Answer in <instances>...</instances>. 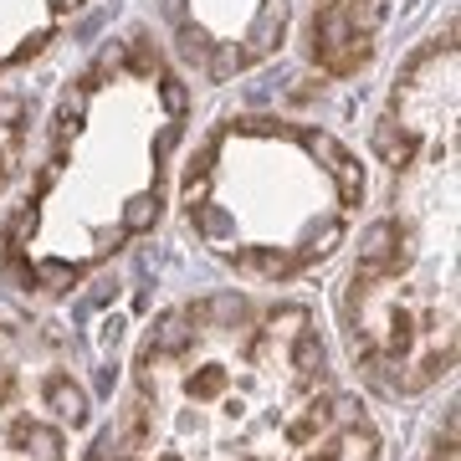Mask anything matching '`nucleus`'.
I'll return each mask as SVG.
<instances>
[{"label":"nucleus","instance_id":"nucleus-16","mask_svg":"<svg viewBox=\"0 0 461 461\" xmlns=\"http://www.w3.org/2000/svg\"><path fill=\"white\" fill-rule=\"evenodd\" d=\"M241 62H247V57H241L236 47H221V51H215V62H211V72H215V77H230Z\"/></svg>","mask_w":461,"mask_h":461},{"label":"nucleus","instance_id":"nucleus-2","mask_svg":"<svg viewBox=\"0 0 461 461\" xmlns=\"http://www.w3.org/2000/svg\"><path fill=\"white\" fill-rule=\"evenodd\" d=\"M303 144H308V154H318V159H323V169H329L333 180H339V195H344V205H354V200L364 195V175H359V165H354V159H348L344 149L333 144L329 133L323 129H308L303 133Z\"/></svg>","mask_w":461,"mask_h":461},{"label":"nucleus","instance_id":"nucleus-20","mask_svg":"<svg viewBox=\"0 0 461 461\" xmlns=\"http://www.w3.org/2000/svg\"><path fill=\"white\" fill-rule=\"evenodd\" d=\"M11 390H16V375H11V369H0V405L11 400Z\"/></svg>","mask_w":461,"mask_h":461},{"label":"nucleus","instance_id":"nucleus-11","mask_svg":"<svg viewBox=\"0 0 461 461\" xmlns=\"http://www.w3.org/2000/svg\"><path fill=\"white\" fill-rule=\"evenodd\" d=\"M159 221V195H133L123 205V230H149Z\"/></svg>","mask_w":461,"mask_h":461},{"label":"nucleus","instance_id":"nucleus-10","mask_svg":"<svg viewBox=\"0 0 461 461\" xmlns=\"http://www.w3.org/2000/svg\"><path fill=\"white\" fill-rule=\"evenodd\" d=\"M293 364H297V375L303 379H313L323 375V344H318V333H297V344H293Z\"/></svg>","mask_w":461,"mask_h":461},{"label":"nucleus","instance_id":"nucleus-21","mask_svg":"<svg viewBox=\"0 0 461 461\" xmlns=\"http://www.w3.org/2000/svg\"><path fill=\"white\" fill-rule=\"evenodd\" d=\"M118 333H123V323H118V318H108V323H103V339H108V344H118Z\"/></svg>","mask_w":461,"mask_h":461},{"label":"nucleus","instance_id":"nucleus-14","mask_svg":"<svg viewBox=\"0 0 461 461\" xmlns=\"http://www.w3.org/2000/svg\"><path fill=\"white\" fill-rule=\"evenodd\" d=\"M159 98H165V108H169V113H185V103H190V93H185V83H180V77H165V83H159Z\"/></svg>","mask_w":461,"mask_h":461},{"label":"nucleus","instance_id":"nucleus-19","mask_svg":"<svg viewBox=\"0 0 461 461\" xmlns=\"http://www.w3.org/2000/svg\"><path fill=\"white\" fill-rule=\"evenodd\" d=\"M339 456H344V451H339V446H313V456H308V461H339Z\"/></svg>","mask_w":461,"mask_h":461},{"label":"nucleus","instance_id":"nucleus-17","mask_svg":"<svg viewBox=\"0 0 461 461\" xmlns=\"http://www.w3.org/2000/svg\"><path fill=\"white\" fill-rule=\"evenodd\" d=\"M0 123H21V98L16 93H0Z\"/></svg>","mask_w":461,"mask_h":461},{"label":"nucleus","instance_id":"nucleus-13","mask_svg":"<svg viewBox=\"0 0 461 461\" xmlns=\"http://www.w3.org/2000/svg\"><path fill=\"white\" fill-rule=\"evenodd\" d=\"M72 277H77V272H72V267H67V262H47V267H41V272H36V282H47L51 293H62V287H67V282H72Z\"/></svg>","mask_w":461,"mask_h":461},{"label":"nucleus","instance_id":"nucleus-8","mask_svg":"<svg viewBox=\"0 0 461 461\" xmlns=\"http://www.w3.org/2000/svg\"><path fill=\"white\" fill-rule=\"evenodd\" d=\"M375 144H379V154H384V159H390L395 169H405V165H411V154H415V139H411L405 129L395 133V123H379Z\"/></svg>","mask_w":461,"mask_h":461},{"label":"nucleus","instance_id":"nucleus-6","mask_svg":"<svg viewBox=\"0 0 461 461\" xmlns=\"http://www.w3.org/2000/svg\"><path fill=\"white\" fill-rule=\"evenodd\" d=\"M190 339H195V329H190V313H169L159 329H154V339H149L144 359H154V354H185L190 348Z\"/></svg>","mask_w":461,"mask_h":461},{"label":"nucleus","instance_id":"nucleus-4","mask_svg":"<svg viewBox=\"0 0 461 461\" xmlns=\"http://www.w3.org/2000/svg\"><path fill=\"white\" fill-rule=\"evenodd\" d=\"M11 446L21 456H36V461H62V436L51 426H32V420H16L11 426Z\"/></svg>","mask_w":461,"mask_h":461},{"label":"nucleus","instance_id":"nucleus-9","mask_svg":"<svg viewBox=\"0 0 461 461\" xmlns=\"http://www.w3.org/2000/svg\"><path fill=\"white\" fill-rule=\"evenodd\" d=\"M236 267H241L247 277H282V272H293V257H277V251H241Z\"/></svg>","mask_w":461,"mask_h":461},{"label":"nucleus","instance_id":"nucleus-22","mask_svg":"<svg viewBox=\"0 0 461 461\" xmlns=\"http://www.w3.org/2000/svg\"><path fill=\"white\" fill-rule=\"evenodd\" d=\"M159 461H180V456H159Z\"/></svg>","mask_w":461,"mask_h":461},{"label":"nucleus","instance_id":"nucleus-15","mask_svg":"<svg viewBox=\"0 0 461 461\" xmlns=\"http://www.w3.org/2000/svg\"><path fill=\"white\" fill-rule=\"evenodd\" d=\"M333 420H339V426H359L364 420V405L354 395H339L333 400Z\"/></svg>","mask_w":461,"mask_h":461},{"label":"nucleus","instance_id":"nucleus-5","mask_svg":"<svg viewBox=\"0 0 461 461\" xmlns=\"http://www.w3.org/2000/svg\"><path fill=\"white\" fill-rule=\"evenodd\" d=\"M247 318V297L241 293H215V297H205L195 313H190V323H211V329H236Z\"/></svg>","mask_w":461,"mask_h":461},{"label":"nucleus","instance_id":"nucleus-12","mask_svg":"<svg viewBox=\"0 0 461 461\" xmlns=\"http://www.w3.org/2000/svg\"><path fill=\"white\" fill-rule=\"evenodd\" d=\"M185 390H190L195 400H215L221 390H226V375H221V369H205V375H190V384H185Z\"/></svg>","mask_w":461,"mask_h":461},{"label":"nucleus","instance_id":"nucleus-1","mask_svg":"<svg viewBox=\"0 0 461 461\" xmlns=\"http://www.w3.org/2000/svg\"><path fill=\"white\" fill-rule=\"evenodd\" d=\"M313 51L333 77H348V72H359V67L369 62V41H364V32L354 26V11H348V5H333L329 0L313 16Z\"/></svg>","mask_w":461,"mask_h":461},{"label":"nucleus","instance_id":"nucleus-7","mask_svg":"<svg viewBox=\"0 0 461 461\" xmlns=\"http://www.w3.org/2000/svg\"><path fill=\"white\" fill-rule=\"evenodd\" d=\"M282 26H287V0H272V5L262 11V21H257V32H251L247 57H267V51L282 41Z\"/></svg>","mask_w":461,"mask_h":461},{"label":"nucleus","instance_id":"nucleus-3","mask_svg":"<svg viewBox=\"0 0 461 461\" xmlns=\"http://www.w3.org/2000/svg\"><path fill=\"white\" fill-rule=\"evenodd\" d=\"M41 395H47V405L62 415V420H72V426H87V390H83L72 375H51L47 384H41Z\"/></svg>","mask_w":461,"mask_h":461},{"label":"nucleus","instance_id":"nucleus-18","mask_svg":"<svg viewBox=\"0 0 461 461\" xmlns=\"http://www.w3.org/2000/svg\"><path fill=\"white\" fill-rule=\"evenodd\" d=\"M0 323H5V329H21L26 318H21V308H11V303H0Z\"/></svg>","mask_w":461,"mask_h":461}]
</instances>
